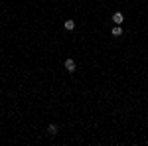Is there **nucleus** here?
I'll return each mask as SVG.
<instances>
[{
	"instance_id": "nucleus-2",
	"label": "nucleus",
	"mask_w": 148,
	"mask_h": 146,
	"mask_svg": "<svg viewBox=\"0 0 148 146\" xmlns=\"http://www.w3.org/2000/svg\"><path fill=\"white\" fill-rule=\"evenodd\" d=\"M123 20H125L123 12H114V14H113V22L114 24H119V26H121V24H123Z\"/></svg>"
},
{
	"instance_id": "nucleus-1",
	"label": "nucleus",
	"mask_w": 148,
	"mask_h": 146,
	"mask_svg": "<svg viewBox=\"0 0 148 146\" xmlns=\"http://www.w3.org/2000/svg\"><path fill=\"white\" fill-rule=\"evenodd\" d=\"M75 67H77V65H75V61H73L71 57H69V59H65V69H67L69 73H73V71H75Z\"/></svg>"
},
{
	"instance_id": "nucleus-3",
	"label": "nucleus",
	"mask_w": 148,
	"mask_h": 146,
	"mask_svg": "<svg viewBox=\"0 0 148 146\" xmlns=\"http://www.w3.org/2000/svg\"><path fill=\"white\" fill-rule=\"evenodd\" d=\"M111 34H113L114 38H119V36H123V28H121L119 24H114V28L111 30Z\"/></svg>"
},
{
	"instance_id": "nucleus-5",
	"label": "nucleus",
	"mask_w": 148,
	"mask_h": 146,
	"mask_svg": "<svg viewBox=\"0 0 148 146\" xmlns=\"http://www.w3.org/2000/svg\"><path fill=\"white\" fill-rule=\"evenodd\" d=\"M63 26H65V30H73V28H75V22H73V20H67Z\"/></svg>"
},
{
	"instance_id": "nucleus-4",
	"label": "nucleus",
	"mask_w": 148,
	"mask_h": 146,
	"mask_svg": "<svg viewBox=\"0 0 148 146\" xmlns=\"http://www.w3.org/2000/svg\"><path fill=\"white\" fill-rule=\"evenodd\" d=\"M47 132L56 136V134H57V126H56V124H49V126H47Z\"/></svg>"
}]
</instances>
